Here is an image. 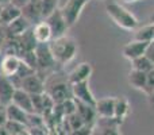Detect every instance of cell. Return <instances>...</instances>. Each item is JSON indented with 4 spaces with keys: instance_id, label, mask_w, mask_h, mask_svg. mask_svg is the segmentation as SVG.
<instances>
[{
    "instance_id": "cell-9",
    "label": "cell",
    "mask_w": 154,
    "mask_h": 135,
    "mask_svg": "<svg viewBox=\"0 0 154 135\" xmlns=\"http://www.w3.org/2000/svg\"><path fill=\"white\" fill-rule=\"evenodd\" d=\"M22 16L29 22L31 26H35L43 20L42 16V0H30L22 8Z\"/></svg>"
},
{
    "instance_id": "cell-10",
    "label": "cell",
    "mask_w": 154,
    "mask_h": 135,
    "mask_svg": "<svg viewBox=\"0 0 154 135\" xmlns=\"http://www.w3.org/2000/svg\"><path fill=\"white\" fill-rule=\"evenodd\" d=\"M72 95H73V99H75V100L81 101V103L88 104V106H92V107H95L96 100H97V99L93 96L88 81L72 85Z\"/></svg>"
},
{
    "instance_id": "cell-6",
    "label": "cell",
    "mask_w": 154,
    "mask_h": 135,
    "mask_svg": "<svg viewBox=\"0 0 154 135\" xmlns=\"http://www.w3.org/2000/svg\"><path fill=\"white\" fill-rule=\"evenodd\" d=\"M45 22L48 23V26L50 27L53 39H58V38L65 37L68 30H69V24L66 23V20H65V18H64V15H62L60 8L54 11L49 18H46Z\"/></svg>"
},
{
    "instance_id": "cell-42",
    "label": "cell",
    "mask_w": 154,
    "mask_h": 135,
    "mask_svg": "<svg viewBox=\"0 0 154 135\" xmlns=\"http://www.w3.org/2000/svg\"><path fill=\"white\" fill-rule=\"evenodd\" d=\"M0 60H2V51H0Z\"/></svg>"
},
{
    "instance_id": "cell-2",
    "label": "cell",
    "mask_w": 154,
    "mask_h": 135,
    "mask_svg": "<svg viewBox=\"0 0 154 135\" xmlns=\"http://www.w3.org/2000/svg\"><path fill=\"white\" fill-rule=\"evenodd\" d=\"M106 11L108 16L114 20L116 26L120 29L127 30V31H134L138 27V19L135 18L133 12L120 5L116 2H107L106 3Z\"/></svg>"
},
{
    "instance_id": "cell-41",
    "label": "cell",
    "mask_w": 154,
    "mask_h": 135,
    "mask_svg": "<svg viewBox=\"0 0 154 135\" xmlns=\"http://www.w3.org/2000/svg\"><path fill=\"white\" fill-rule=\"evenodd\" d=\"M150 23H154V12L152 14V16H150Z\"/></svg>"
},
{
    "instance_id": "cell-26",
    "label": "cell",
    "mask_w": 154,
    "mask_h": 135,
    "mask_svg": "<svg viewBox=\"0 0 154 135\" xmlns=\"http://www.w3.org/2000/svg\"><path fill=\"white\" fill-rule=\"evenodd\" d=\"M57 107L60 108V111H61V114H62V116H64V118L70 116L72 114H75L76 109H77L75 99H68V100H65V101H62V103L57 104Z\"/></svg>"
},
{
    "instance_id": "cell-33",
    "label": "cell",
    "mask_w": 154,
    "mask_h": 135,
    "mask_svg": "<svg viewBox=\"0 0 154 135\" xmlns=\"http://www.w3.org/2000/svg\"><path fill=\"white\" fill-rule=\"evenodd\" d=\"M30 135H48V127H39V128H29Z\"/></svg>"
},
{
    "instance_id": "cell-3",
    "label": "cell",
    "mask_w": 154,
    "mask_h": 135,
    "mask_svg": "<svg viewBox=\"0 0 154 135\" xmlns=\"http://www.w3.org/2000/svg\"><path fill=\"white\" fill-rule=\"evenodd\" d=\"M89 2L91 0H66L65 4L60 8L65 20H66V23L69 24V27L75 26L77 23V20L81 16L82 10H84L85 5Z\"/></svg>"
},
{
    "instance_id": "cell-21",
    "label": "cell",
    "mask_w": 154,
    "mask_h": 135,
    "mask_svg": "<svg viewBox=\"0 0 154 135\" xmlns=\"http://www.w3.org/2000/svg\"><path fill=\"white\" fill-rule=\"evenodd\" d=\"M134 41H139V42H145V43H150L154 41V23L145 24V26L139 27V29L134 30V35H133Z\"/></svg>"
},
{
    "instance_id": "cell-1",
    "label": "cell",
    "mask_w": 154,
    "mask_h": 135,
    "mask_svg": "<svg viewBox=\"0 0 154 135\" xmlns=\"http://www.w3.org/2000/svg\"><path fill=\"white\" fill-rule=\"evenodd\" d=\"M49 48H50L56 64L61 65V66L72 62L77 56V51H79L76 39L69 37V35H65V37L58 38V39H53L49 43Z\"/></svg>"
},
{
    "instance_id": "cell-40",
    "label": "cell",
    "mask_w": 154,
    "mask_h": 135,
    "mask_svg": "<svg viewBox=\"0 0 154 135\" xmlns=\"http://www.w3.org/2000/svg\"><path fill=\"white\" fill-rule=\"evenodd\" d=\"M125 3H137V2H139V0H123Z\"/></svg>"
},
{
    "instance_id": "cell-13",
    "label": "cell",
    "mask_w": 154,
    "mask_h": 135,
    "mask_svg": "<svg viewBox=\"0 0 154 135\" xmlns=\"http://www.w3.org/2000/svg\"><path fill=\"white\" fill-rule=\"evenodd\" d=\"M16 91V87L8 77L0 74V106L7 107L12 103L14 93Z\"/></svg>"
},
{
    "instance_id": "cell-34",
    "label": "cell",
    "mask_w": 154,
    "mask_h": 135,
    "mask_svg": "<svg viewBox=\"0 0 154 135\" xmlns=\"http://www.w3.org/2000/svg\"><path fill=\"white\" fill-rule=\"evenodd\" d=\"M7 112H5V107L0 106V127H4L7 123Z\"/></svg>"
},
{
    "instance_id": "cell-43",
    "label": "cell",
    "mask_w": 154,
    "mask_h": 135,
    "mask_svg": "<svg viewBox=\"0 0 154 135\" xmlns=\"http://www.w3.org/2000/svg\"><path fill=\"white\" fill-rule=\"evenodd\" d=\"M0 11H2V5H0Z\"/></svg>"
},
{
    "instance_id": "cell-18",
    "label": "cell",
    "mask_w": 154,
    "mask_h": 135,
    "mask_svg": "<svg viewBox=\"0 0 154 135\" xmlns=\"http://www.w3.org/2000/svg\"><path fill=\"white\" fill-rule=\"evenodd\" d=\"M32 37H34L37 43H50L53 41V35H51L50 27L48 26L45 20L39 22L38 24L32 26Z\"/></svg>"
},
{
    "instance_id": "cell-4",
    "label": "cell",
    "mask_w": 154,
    "mask_h": 135,
    "mask_svg": "<svg viewBox=\"0 0 154 135\" xmlns=\"http://www.w3.org/2000/svg\"><path fill=\"white\" fill-rule=\"evenodd\" d=\"M35 58H37V73L51 70L57 65L49 48V43H38L35 48Z\"/></svg>"
},
{
    "instance_id": "cell-37",
    "label": "cell",
    "mask_w": 154,
    "mask_h": 135,
    "mask_svg": "<svg viewBox=\"0 0 154 135\" xmlns=\"http://www.w3.org/2000/svg\"><path fill=\"white\" fill-rule=\"evenodd\" d=\"M11 2H12V0H0V5L4 7V5H7V4H11Z\"/></svg>"
},
{
    "instance_id": "cell-35",
    "label": "cell",
    "mask_w": 154,
    "mask_h": 135,
    "mask_svg": "<svg viewBox=\"0 0 154 135\" xmlns=\"http://www.w3.org/2000/svg\"><path fill=\"white\" fill-rule=\"evenodd\" d=\"M29 2H30V0H12L11 3H12L15 7H18V8H20V10H22V8H23Z\"/></svg>"
},
{
    "instance_id": "cell-20",
    "label": "cell",
    "mask_w": 154,
    "mask_h": 135,
    "mask_svg": "<svg viewBox=\"0 0 154 135\" xmlns=\"http://www.w3.org/2000/svg\"><path fill=\"white\" fill-rule=\"evenodd\" d=\"M76 112L79 114V116L82 119V122L85 124H89V126H95L96 119H97V115H96L95 111V107L92 106H88V104H84L81 101H77L76 100Z\"/></svg>"
},
{
    "instance_id": "cell-29",
    "label": "cell",
    "mask_w": 154,
    "mask_h": 135,
    "mask_svg": "<svg viewBox=\"0 0 154 135\" xmlns=\"http://www.w3.org/2000/svg\"><path fill=\"white\" fill-rule=\"evenodd\" d=\"M153 91H154V68L149 73H146V88H145L143 93L146 96H149Z\"/></svg>"
},
{
    "instance_id": "cell-22",
    "label": "cell",
    "mask_w": 154,
    "mask_h": 135,
    "mask_svg": "<svg viewBox=\"0 0 154 135\" xmlns=\"http://www.w3.org/2000/svg\"><path fill=\"white\" fill-rule=\"evenodd\" d=\"M130 114V103H128L126 96H120V97H115V115L114 118L119 120H125Z\"/></svg>"
},
{
    "instance_id": "cell-30",
    "label": "cell",
    "mask_w": 154,
    "mask_h": 135,
    "mask_svg": "<svg viewBox=\"0 0 154 135\" xmlns=\"http://www.w3.org/2000/svg\"><path fill=\"white\" fill-rule=\"evenodd\" d=\"M92 131H93V126L85 124V126H82L81 128H79V130L70 131L68 135H92Z\"/></svg>"
},
{
    "instance_id": "cell-8",
    "label": "cell",
    "mask_w": 154,
    "mask_h": 135,
    "mask_svg": "<svg viewBox=\"0 0 154 135\" xmlns=\"http://www.w3.org/2000/svg\"><path fill=\"white\" fill-rule=\"evenodd\" d=\"M56 104H60L68 99H73L72 95V85L68 82V78L65 81H57L50 85L49 89L45 91Z\"/></svg>"
},
{
    "instance_id": "cell-24",
    "label": "cell",
    "mask_w": 154,
    "mask_h": 135,
    "mask_svg": "<svg viewBox=\"0 0 154 135\" xmlns=\"http://www.w3.org/2000/svg\"><path fill=\"white\" fill-rule=\"evenodd\" d=\"M5 112H7V119L8 120H14V122H19L22 124L26 126L27 124V116L29 114L24 112L23 109H20L19 107L14 106L12 103L10 106L5 107Z\"/></svg>"
},
{
    "instance_id": "cell-12",
    "label": "cell",
    "mask_w": 154,
    "mask_h": 135,
    "mask_svg": "<svg viewBox=\"0 0 154 135\" xmlns=\"http://www.w3.org/2000/svg\"><path fill=\"white\" fill-rule=\"evenodd\" d=\"M22 60L16 56H3L0 60V74L5 76L8 78L14 77L18 72V69L20 68Z\"/></svg>"
},
{
    "instance_id": "cell-15",
    "label": "cell",
    "mask_w": 154,
    "mask_h": 135,
    "mask_svg": "<svg viewBox=\"0 0 154 135\" xmlns=\"http://www.w3.org/2000/svg\"><path fill=\"white\" fill-rule=\"evenodd\" d=\"M95 111L97 118H114L115 115V97L109 96V97L97 99L95 104Z\"/></svg>"
},
{
    "instance_id": "cell-25",
    "label": "cell",
    "mask_w": 154,
    "mask_h": 135,
    "mask_svg": "<svg viewBox=\"0 0 154 135\" xmlns=\"http://www.w3.org/2000/svg\"><path fill=\"white\" fill-rule=\"evenodd\" d=\"M153 68H154V64L146 56H142L139 58H135L131 61V69L142 72V73H149Z\"/></svg>"
},
{
    "instance_id": "cell-16",
    "label": "cell",
    "mask_w": 154,
    "mask_h": 135,
    "mask_svg": "<svg viewBox=\"0 0 154 135\" xmlns=\"http://www.w3.org/2000/svg\"><path fill=\"white\" fill-rule=\"evenodd\" d=\"M31 27L32 26L23 18V16H19L16 20H14L12 23L8 24V26L5 27V31H7L8 38H19L26 31H29Z\"/></svg>"
},
{
    "instance_id": "cell-5",
    "label": "cell",
    "mask_w": 154,
    "mask_h": 135,
    "mask_svg": "<svg viewBox=\"0 0 154 135\" xmlns=\"http://www.w3.org/2000/svg\"><path fill=\"white\" fill-rule=\"evenodd\" d=\"M122 123V120L116 118H97L92 135H120L119 127Z\"/></svg>"
},
{
    "instance_id": "cell-39",
    "label": "cell",
    "mask_w": 154,
    "mask_h": 135,
    "mask_svg": "<svg viewBox=\"0 0 154 135\" xmlns=\"http://www.w3.org/2000/svg\"><path fill=\"white\" fill-rule=\"evenodd\" d=\"M16 135H30V133H29V130H26V131H23V133L16 134Z\"/></svg>"
},
{
    "instance_id": "cell-38",
    "label": "cell",
    "mask_w": 154,
    "mask_h": 135,
    "mask_svg": "<svg viewBox=\"0 0 154 135\" xmlns=\"http://www.w3.org/2000/svg\"><path fill=\"white\" fill-rule=\"evenodd\" d=\"M0 135H10L4 127H0Z\"/></svg>"
},
{
    "instance_id": "cell-17",
    "label": "cell",
    "mask_w": 154,
    "mask_h": 135,
    "mask_svg": "<svg viewBox=\"0 0 154 135\" xmlns=\"http://www.w3.org/2000/svg\"><path fill=\"white\" fill-rule=\"evenodd\" d=\"M12 104L16 107H19L20 109H23L27 114H34V108H32V100L31 95H29L27 92L16 88L15 93L12 97Z\"/></svg>"
},
{
    "instance_id": "cell-23",
    "label": "cell",
    "mask_w": 154,
    "mask_h": 135,
    "mask_svg": "<svg viewBox=\"0 0 154 135\" xmlns=\"http://www.w3.org/2000/svg\"><path fill=\"white\" fill-rule=\"evenodd\" d=\"M127 81L133 88L143 92L145 88H146V73H142V72L131 69V70L128 72Z\"/></svg>"
},
{
    "instance_id": "cell-32",
    "label": "cell",
    "mask_w": 154,
    "mask_h": 135,
    "mask_svg": "<svg viewBox=\"0 0 154 135\" xmlns=\"http://www.w3.org/2000/svg\"><path fill=\"white\" fill-rule=\"evenodd\" d=\"M145 56H146L147 58H149L150 61L154 64V41L147 45V49H146V53H145Z\"/></svg>"
},
{
    "instance_id": "cell-31",
    "label": "cell",
    "mask_w": 154,
    "mask_h": 135,
    "mask_svg": "<svg viewBox=\"0 0 154 135\" xmlns=\"http://www.w3.org/2000/svg\"><path fill=\"white\" fill-rule=\"evenodd\" d=\"M8 37H7V31H5V27L0 26V51L3 50V48H4L5 42H7Z\"/></svg>"
},
{
    "instance_id": "cell-27",
    "label": "cell",
    "mask_w": 154,
    "mask_h": 135,
    "mask_svg": "<svg viewBox=\"0 0 154 135\" xmlns=\"http://www.w3.org/2000/svg\"><path fill=\"white\" fill-rule=\"evenodd\" d=\"M58 10V0H42V16L43 20Z\"/></svg>"
},
{
    "instance_id": "cell-19",
    "label": "cell",
    "mask_w": 154,
    "mask_h": 135,
    "mask_svg": "<svg viewBox=\"0 0 154 135\" xmlns=\"http://www.w3.org/2000/svg\"><path fill=\"white\" fill-rule=\"evenodd\" d=\"M19 16H22L20 8L15 7L12 3L4 5V7H2V11H0V26L7 27L14 20H16Z\"/></svg>"
},
{
    "instance_id": "cell-11",
    "label": "cell",
    "mask_w": 154,
    "mask_h": 135,
    "mask_svg": "<svg viewBox=\"0 0 154 135\" xmlns=\"http://www.w3.org/2000/svg\"><path fill=\"white\" fill-rule=\"evenodd\" d=\"M92 65L89 62H81L68 74V82L70 85L80 84V82H85L89 80L91 74H92Z\"/></svg>"
},
{
    "instance_id": "cell-36",
    "label": "cell",
    "mask_w": 154,
    "mask_h": 135,
    "mask_svg": "<svg viewBox=\"0 0 154 135\" xmlns=\"http://www.w3.org/2000/svg\"><path fill=\"white\" fill-rule=\"evenodd\" d=\"M147 101H149V106L152 107V108H154V91L147 96Z\"/></svg>"
},
{
    "instance_id": "cell-28",
    "label": "cell",
    "mask_w": 154,
    "mask_h": 135,
    "mask_svg": "<svg viewBox=\"0 0 154 135\" xmlns=\"http://www.w3.org/2000/svg\"><path fill=\"white\" fill-rule=\"evenodd\" d=\"M4 128L7 130V133L10 135L20 134V133H23V131L27 130V127L24 124H22V123H19V122H14V120H7Z\"/></svg>"
},
{
    "instance_id": "cell-14",
    "label": "cell",
    "mask_w": 154,
    "mask_h": 135,
    "mask_svg": "<svg viewBox=\"0 0 154 135\" xmlns=\"http://www.w3.org/2000/svg\"><path fill=\"white\" fill-rule=\"evenodd\" d=\"M147 45H149V43L139 42V41H134V39L130 41V42L126 43L122 49L123 57L130 60V61H133V60H135V58H139V57L145 56Z\"/></svg>"
},
{
    "instance_id": "cell-7",
    "label": "cell",
    "mask_w": 154,
    "mask_h": 135,
    "mask_svg": "<svg viewBox=\"0 0 154 135\" xmlns=\"http://www.w3.org/2000/svg\"><path fill=\"white\" fill-rule=\"evenodd\" d=\"M19 89L27 92L29 95H42L46 91V82L43 80V77L41 74H38L37 72L30 76H27L24 80H22V82L19 84Z\"/></svg>"
}]
</instances>
